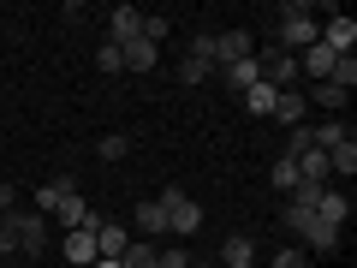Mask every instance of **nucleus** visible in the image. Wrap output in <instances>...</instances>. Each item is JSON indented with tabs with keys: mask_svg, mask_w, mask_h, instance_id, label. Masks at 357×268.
<instances>
[{
	"mask_svg": "<svg viewBox=\"0 0 357 268\" xmlns=\"http://www.w3.org/2000/svg\"><path fill=\"white\" fill-rule=\"evenodd\" d=\"M6 227H13L18 256H48V215H36V209H6Z\"/></svg>",
	"mask_w": 357,
	"mask_h": 268,
	"instance_id": "f257e3e1",
	"label": "nucleus"
},
{
	"mask_svg": "<svg viewBox=\"0 0 357 268\" xmlns=\"http://www.w3.org/2000/svg\"><path fill=\"white\" fill-rule=\"evenodd\" d=\"M316 36H321V24L310 18V6H280V54L316 48Z\"/></svg>",
	"mask_w": 357,
	"mask_h": 268,
	"instance_id": "f03ea898",
	"label": "nucleus"
},
{
	"mask_svg": "<svg viewBox=\"0 0 357 268\" xmlns=\"http://www.w3.org/2000/svg\"><path fill=\"white\" fill-rule=\"evenodd\" d=\"M155 203H161V209H167V232H178V239H191V232H197V227H203V209H197V203H191V197L178 191V185H167V191H161V197H155Z\"/></svg>",
	"mask_w": 357,
	"mask_h": 268,
	"instance_id": "7ed1b4c3",
	"label": "nucleus"
},
{
	"mask_svg": "<svg viewBox=\"0 0 357 268\" xmlns=\"http://www.w3.org/2000/svg\"><path fill=\"white\" fill-rule=\"evenodd\" d=\"M137 36H143V13L137 6H114V13H107V42H114V48H131Z\"/></svg>",
	"mask_w": 357,
	"mask_h": 268,
	"instance_id": "20e7f679",
	"label": "nucleus"
},
{
	"mask_svg": "<svg viewBox=\"0 0 357 268\" xmlns=\"http://www.w3.org/2000/svg\"><path fill=\"white\" fill-rule=\"evenodd\" d=\"M131 239H149V244H155V239H167V209L155 203V197L131 209Z\"/></svg>",
	"mask_w": 357,
	"mask_h": 268,
	"instance_id": "39448f33",
	"label": "nucleus"
},
{
	"mask_svg": "<svg viewBox=\"0 0 357 268\" xmlns=\"http://www.w3.org/2000/svg\"><path fill=\"white\" fill-rule=\"evenodd\" d=\"M54 215H60L66 232H96V227H102V215H96L84 197H60V209H54Z\"/></svg>",
	"mask_w": 357,
	"mask_h": 268,
	"instance_id": "423d86ee",
	"label": "nucleus"
},
{
	"mask_svg": "<svg viewBox=\"0 0 357 268\" xmlns=\"http://www.w3.org/2000/svg\"><path fill=\"white\" fill-rule=\"evenodd\" d=\"M250 54H256L250 30H220L215 36V66H238V60H250Z\"/></svg>",
	"mask_w": 357,
	"mask_h": 268,
	"instance_id": "0eeeda50",
	"label": "nucleus"
},
{
	"mask_svg": "<svg viewBox=\"0 0 357 268\" xmlns=\"http://www.w3.org/2000/svg\"><path fill=\"white\" fill-rule=\"evenodd\" d=\"M126 244H131V227H126V221H102V227H96V256L119 262V256H126Z\"/></svg>",
	"mask_w": 357,
	"mask_h": 268,
	"instance_id": "6e6552de",
	"label": "nucleus"
},
{
	"mask_svg": "<svg viewBox=\"0 0 357 268\" xmlns=\"http://www.w3.org/2000/svg\"><path fill=\"white\" fill-rule=\"evenodd\" d=\"M60 262L66 268H96V232H66L60 239Z\"/></svg>",
	"mask_w": 357,
	"mask_h": 268,
	"instance_id": "1a4fd4ad",
	"label": "nucleus"
},
{
	"mask_svg": "<svg viewBox=\"0 0 357 268\" xmlns=\"http://www.w3.org/2000/svg\"><path fill=\"white\" fill-rule=\"evenodd\" d=\"M316 42H321L328 54H351V48H357V18H328Z\"/></svg>",
	"mask_w": 357,
	"mask_h": 268,
	"instance_id": "9d476101",
	"label": "nucleus"
},
{
	"mask_svg": "<svg viewBox=\"0 0 357 268\" xmlns=\"http://www.w3.org/2000/svg\"><path fill=\"white\" fill-rule=\"evenodd\" d=\"M298 239H304L316 256H333V251H340V227H328V221H316V215L298 227Z\"/></svg>",
	"mask_w": 357,
	"mask_h": 268,
	"instance_id": "9b49d317",
	"label": "nucleus"
},
{
	"mask_svg": "<svg viewBox=\"0 0 357 268\" xmlns=\"http://www.w3.org/2000/svg\"><path fill=\"white\" fill-rule=\"evenodd\" d=\"M333 66H340V54H328L321 42L298 54V77H316V84H328V77H333Z\"/></svg>",
	"mask_w": 357,
	"mask_h": 268,
	"instance_id": "f8f14e48",
	"label": "nucleus"
},
{
	"mask_svg": "<svg viewBox=\"0 0 357 268\" xmlns=\"http://www.w3.org/2000/svg\"><path fill=\"white\" fill-rule=\"evenodd\" d=\"M304 114H310L304 89H280V96H274V114H268V119H280V126L292 131V126H304Z\"/></svg>",
	"mask_w": 357,
	"mask_h": 268,
	"instance_id": "ddd939ff",
	"label": "nucleus"
},
{
	"mask_svg": "<svg viewBox=\"0 0 357 268\" xmlns=\"http://www.w3.org/2000/svg\"><path fill=\"white\" fill-rule=\"evenodd\" d=\"M328 173H333V179H351V173H357V137H351V131L328 149Z\"/></svg>",
	"mask_w": 357,
	"mask_h": 268,
	"instance_id": "4468645a",
	"label": "nucleus"
},
{
	"mask_svg": "<svg viewBox=\"0 0 357 268\" xmlns=\"http://www.w3.org/2000/svg\"><path fill=\"white\" fill-rule=\"evenodd\" d=\"M345 215H351V197L328 185V191H321V203H316V221H328V227H340V232H345Z\"/></svg>",
	"mask_w": 357,
	"mask_h": 268,
	"instance_id": "2eb2a0df",
	"label": "nucleus"
},
{
	"mask_svg": "<svg viewBox=\"0 0 357 268\" xmlns=\"http://www.w3.org/2000/svg\"><path fill=\"white\" fill-rule=\"evenodd\" d=\"M250 256H256V244L244 239V232H232V239L220 244V256H215V268H250Z\"/></svg>",
	"mask_w": 357,
	"mask_h": 268,
	"instance_id": "dca6fc26",
	"label": "nucleus"
},
{
	"mask_svg": "<svg viewBox=\"0 0 357 268\" xmlns=\"http://www.w3.org/2000/svg\"><path fill=\"white\" fill-rule=\"evenodd\" d=\"M126 54V72H155V66H161V54H155V42H131V48H119Z\"/></svg>",
	"mask_w": 357,
	"mask_h": 268,
	"instance_id": "f3484780",
	"label": "nucleus"
},
{
	"mask_svg": "<svg viewBox=\"0 0 357 268\" xmlns=\"http://www.w3.org/2000/svg\"><path fill=\"white\" fill-rule=\"evenodd\" d=\"M274 96H280V89H268L262 77H256V84L244 89V107H250V114H262V119H268V114H274Z\"/></svg>",
	"mask_w": 357,
	"mask_h": 268,
	"instance_id": "a211bd4d",
	"label": "nucleus"
},
{
	"mask_svg": "<svg viewBox=\"0 0 357 268\" xmlns=\"http://www.w3.org/2000/svg\"><path fill=\"white\" fill-rule=\"evenodd\" d=\"M119 268H155V244L149 239H131L126 256H119Z\"/></svg>",
	"mask_w": 357,
	"mask_h": 268,
	"instance_id": "6ab92c4d",
	"label": "nucleus"
},
{
	"mask_svg": "<svg viewBox=\"0 0 357 268\" xmlns=\"http://www.w3.org/2000/svg\"><path fill=\"white\" fill-rule=\"evenodd\" d=\"M304 102H316V107H345V102H351V89H340V84H316Z\"/></svg>",
	"mask_w": 357,
	"mask_h": 268,
	"instance_id": "aec40b11",
	"label": "nucleus"
},
{
	"mask_svg": "<svg viewBox=\"0 0 357 268\" xmlns=\"http://www.w3.org/2000/svg\"><path fill=\"white\" fill-rule=\"evenodd\" d=\"M220 72H227V84H232V89L244 96V89L256 84V54H250V60H238V66H220Z\"/></svg>",
	"mask_w": 357,
	"mask_h": 268,
	"instance_id": "412c9836",
	"label": "nucleus"
},
{
	"mask_svg": "<svg viewBox=\"0 0 357 268\" xmlns=\"http://www.w3.org/2000/svg\"><path fill=\"white\" fill-rule=\"evenodd\" d=\"M126 155H131V137L126 131H107L102 137V161H126Z\"/></svg>",
	"mask_w": 357,
	"mask_h": 268,
	"instance_id": "4be33fe9",
	"label": "nucleus"
},
{
	"mask_svg": "<svg viewBox=\"0 0 357 268\" xmlns=\"http://www.w3.org/2000/svg\"><path fill=\"white\" fill-rule=\"evenodd\" d=\"M268 179H274V191H292V185H298V167H292V161L280 155V161L268 167Z\"/></svg>",
	"mask_w": 357,
	"mask_h": 268,
	"instance_id": "5701e85b",
	"label": "nucleus"
},
{
	"mask_svg": "<svg viewBox=\"0 0 357 268\" xmlns=\"http://www.w3.org/2000/svg\"><path fill=\"white\" fill-rule=\"evenodd\" d=\"M185 60H197V66L215 72V36H191V54H185Z\"/></svg>",
	"mask_w": 357,
	"mask_h": 268,
	"instance_id": "b1692460",
	"label": "nucleus"
},
{
	"mask_svg": "<svg viewBox=\"0 0 357 268\" xmlns=\"http://www.w3.org/2000/svg\"><path fill=\"white\" fill-rule=\"evenodd\" d=\"M328 84H340V89H357V60L351 54H340V66H333V77Z\"/></svg>",
	"mask_w": 357,
	"mask_h": 268,
	"instance_id": "393cba45",
	"label": "nucleus"
},
{
	"mask_svg": "<svg viewBox=\"0 0 357 268\" xmlns=\"http://www.w3.org/2000/svg\"><path fill=\"white\" fill-rule=\"evenodd\" d=\"M96 66H102V72H126V54H119L114 42H102V48H96Z\"/></svg>",
	"mask_w": 357,
	"mask_h": 268,
	"instance_id": "a878e982",
	"label": "nucleus"
},
{
	"mask_svg": "<svg viewBox=\"0 0 357 268\" xmlns=\"http://www.w3.org/2000/svg\"><path fill=\"white\" fill-rule=\"evenodd\" d=\"M167 30H173L167 18H149V13H143V42H155V48H161V42H167Z\"/></svg>",
	"mask_w": 357,
	"mask_h": 268,
	"instance_id": "bb28decb",
	"label": "nucleus"
},
{
	"mask_svg": "<svg viewBox=\"0 0 357 268\" xmlns=\"http://www.w3.org/2000/svg\"><path fill=\"white\" fill-rule=\"evenodd\" d=\"M155 268H191V251H178V244L173 251H155Z\"/></svg>",
	"mask_w": 357,
	"mask_h": 268,
	"instance_id": "cd10ccee",
	"label": "nucleus"
},
{
	"mask_svg": "<svg viewBox=\"0 0 357 268\" xmlns=\"http://www.w3.org/2000/svg\"><path fill=\"white\" fill-rule=\"evenodd\" d=\"M316 149V137H310V126H292V137H286V155H304Z\"/></svg>",
	"mask_w": 357,
	"mask_h": 268,
	"instance_id": "c85d7f7f",
	"label": "nucleus"
},
{
	"mask_svg": "<svg viewBox=\"0 0 357 268\" xmlns=\"http://www.w3.org/2000/svg\"><path fill=\"white\" fill-rule=\"evenodd\" d=\"M208 77V66H197V60H178V84H203Z\"/></svg>",
	"mask_w": 357,
	"mask_h": 268,
	"instance_id": "c756f323",
	"label": "nucleus"
},
{
	"mask_svg": "<svg viewBox=\"0 0 357 268\" xmlns=\"http://www.w3.org/2000/svg\"><path fill=\"white\" fill-rule=\"evenodd\" d=\"M268 268H310V262H304V256H298V251H280V256H274V262H268Z\"/></svg>",
	"mask_w": 357,
	"mask_h": 268,
	"instance_id": "7c9ffc66",
	"label": "nucleus"
},
{
	"mask_svg": "<svg viewBox=\"0 0 357 268\" xmlns=\"http://www.w3.org/2000/svg\"><path fill=\"white\" fill-rule=\"evenodd\" d=\"M6 209H18V191L6 185V179H0V215H6Z\"/></svg>",
	"mask_w": 357,
	"mask_h": 268,
	"instance_id": "2f4dec72",
	"label": "nucleus"
},
{
	"mask_svg": "<svg viewBox=\"0 0 357 268\" xmlns=\"http://www.w3.org/2000/svg\"><path fill=\"white\" fill-rule=\"evenodd\" d=\"M96 268H119V262H107V256H96Z\"/></svg>",
	"mask_w": 357,
	"mask_h": 268,
	"instance_id": "473e14b6",
	"label": "nucleus"
},
{
	"mask_svg": "<svg viewBox=\"0 0 357 268\" xmlns=\"http://www.w3.org/2000/svg\"><path fill=\"white\" fill-rule=\"evenodd\" d=\"M191 268H215V262H191Z\"/></svg>",
	"mask_w": 357,
	"mask_h": 268,
	"instance_id": "72a5a7b5",
	"label": "nucleus"
},
{
	"mask_svg": "<svg viewBox=\"0 0 357 268\" xmlns=\"http://www.w3.org/2000/svg\"><path fill=\"white\" fill-rule=\"evenodd\" d=\"M0 268H6V262H0Z\"/></svg>",
	"mask_w": 357,
	"mask_h": 268,
	"instance_id": "f704fd0d",
	"label": "nucleus"
}]
</instances>
